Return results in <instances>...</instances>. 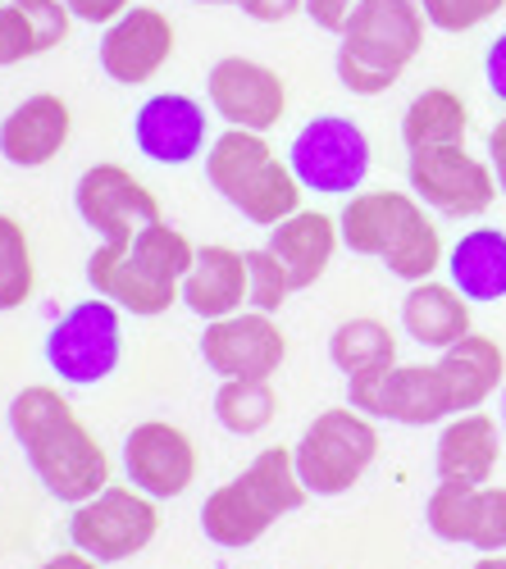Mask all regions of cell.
<instances>
[{
  "label": "cell",
  "mask_w": 506,
  "mask_h": 569,
  "mask_svg": "<svg viewBox=\"0 0 506 569\" xmlns=\"http://www.w3.org/2000/svg\"><path fill=\"white\" fill-rule=\"evenodd\" d=\"M447 282L470 306L506 301V228L479 223L456 237L447 251Z\"/></svg>",
  "instance_id": "cell-25"
},
{
  "label": "cell",
  "mask_w": 506,
  "mask_h": 569,
  "mask_svg": "<svg viewBox=\"0 0 506 569\" xmlns=\"http://www.w3.org/2000/svg\"><path fill=\"white\" fill-rule=\"evenodd\" d=\"M497 460H502V419L497 415H488V410L452 415L438 429V447H434L438 483L488 488V479L497 473Z\"/></svg>",
  "instance_id": "cell-20"
},
{
  "label": "cell",
  "mask_w": 506,
  "mask_h": 569,
  "mask_svg": "<svg viewBox=\"0 0 506 569\" xmlns=\"http://www.w3.org/2000/svg\"><path fill=\"white\" fill-rule=\"evenodd\" d=\"M41 356L69 388L106 383L123 360V310L106 297H87V301L69 306L51 323Z\"/></svg>",
  "instance_id": "cell-9"
},
{
  "label": "cell",
  "mask_w": 506,
  "mask_h": 569,
  "mask_svg": "<svg viewBox=\"0 0 506 569\" xmlns=\"http://www.w3.org/2000/svg\"><path fill=\"white\" fill-rule=\"evenodd\" d=\"M37 56H46V46L37 37L28 6L23 0H6V6H0V69H14V64L37 60Z\"/></svg>",
  "instance_id": "cell-33"
},
{
  "label": "cell",
  "mask_w": 506,
  "mask_h": 569,
  "mask_svg": "<svg viewBox=\"0 0 506 569\" xmlns=\"http://www.w3.org/2000/svg\"><path fill=\"white\" fill-rule=\"evenodd\" d=\"M178 32L165 10L156 6H132L123 19H115L101 37V69L119 87H142L173 60Z\"/></svg>",
  "instance_id": "cell-18"
},
{
  "label": "cell",
  "mask_w": 506,
  "mask_h": 569,
  "mask_svg": "<svg viewBox=\"0 0 506 569\" xmlns=\"http://www.w3.org/2000/svg\"><path fill=\"white\" fill-rule=\"evenodd\" d=\"M356 6H360V0H306V14H310L315 28L343 37V28H347V19H351Z\"/></svg>",
  "instance_id": "cell-37"
},
{
  "label": "cell",
  "mask_w": 506,
  "mask_h": 569,
  "mask_svg": "<svg viewBox=\"0 0 506 569\" xmlns=\"http://www.w3.org/2000/svg\"><path fill=\"white\" fill-rule=\"evenodd\" d=\"M73 210L78 219L101 237V242H132L147 223H160V201L151 187L137 178L128 164L101 160L87 164L73 182Z\"/></svg>",
  "instance_id": "cell-13"
},
{
  "label": "cell",
  "mask_w": 506,
  "mask_h": 569,
  "mask_svg": "<svg viewBox=\"0 0 506 569\" xmlns=\"http://www.w3.org/2000/svg\"><path fill=\"white\" fill-rule=\"evenodd\" d=\"M274 256H279V264L288 269L292 278V288L306 292L315 288L319 278L329 273L338 247H343V237H338V214H325V210H297L288 214L284 223H274L269 228V242H265Z\"/></svg>",
  "instance_id": "cell-21"
},
{
  "label": "cell",
  "mask_w": 506,
  "mask_h": 569,
  "mask_svg": "<svg viewBox=\"0 0 506 569\" xmlns=\"http://www.w3.org/2000/svg\"><path fill=\"white\" fill-rule=\"evenodd\" d=\"M288 164L315 197H356L375 164L370 132L347 114H315L297 128Z\"/></svg>",
  "instance_id": "cell-8"
},
{
  "label": "cell",
  "mask_w": 506,
  "mask_h": 569,
  "mask_svg": "<svg viewBox=\"0 0 506 569\" xmlns=\"http://www.w3.org/2000/svg\"><path fill=\"white\" fill-rule=\"evenodd\" d=\"M192 6H242V0H192Z\"/></svg>",
  "instance_id": "cell-43"
},
{
  "label": "cell",
  "mask_w": 506,
  "mask_h": 569,
  "mask_svg": "<svg viewBox=\"0 0 506 569\" xmlns=\"http://www.w3.org/2000/svg\"><path fill=\"white\" fill-rule=\"evenodd\" d=\"M160 533V510L147 492L137 488H101L69 515V542L73 551L91 556L97 565H119L151 547Z\"/></svg>",
  "instance_id": "cell-12"
},
{
  "label": "cell",
  "mask_w": 506,
  "mask_h": 569,
  "mask_svg": "<svg viewBox=\"0 0 506 569\" xmlns=\"http://www.w3.org/2000/svg\"><path fill=\"white\" fill-rule=\"evenodd\" d=\"M292 456L310 497H343L370 473L379 456V429L370 415H360L351 406H334L306 423Z\"/></svg>",
  "instance_id": "cell-7"
},
{
  "label": "cell",
  "mask_w": 506,
  "mask_h": 569,
  "mask_svg": "<svg viewBox=\"0 0 506 569\" xmlns=\"http://www.w3.org/2000/svg\"><path fill=\"white\" fill-rule=\"evenodd\" d=\"M37 569H101L91 556H82V551H60V556H51L46 565H37Z\"/></svg>",
  "instance_id": "cell-40"
},
{
  "label": "cell",
  "mask_w": 506,
  "mask_h": 569,
  "mask_svg": "<svg viewBox=\"0 0 506 569\" xmlns=\"http://www.w3.org/2000/svg\"><path fill=\"white\" fill-rule=\"evenodd\" d=\"M182 306L201 323L247 310V251L224 247V242L197 247V260L188 278H182Z\"/></svg>",
  "instance_id": "cell-22"
},
{
  "label": "cell",
  "mask_w": 506,
  "mask_h": 569,
  "mask_svg": "<svg viewBox=\"0 0 506 569\" xmlns=\"http://www.w3.org/2000/svg\"><path fill=\"white\" fill-rule=\"evenodd\" d=\"M37 292L32 237L14 214H0V315L23 310Z\"/></svg>",
  "instance_id": "cell-29"
},
{
  "label": "cell",
  "mask_w": 506,
  "mask_h": 569,
  "mask_svg": "<svg viewBox=\"0 0 506 569\" xmlns=\"http://www.w3.org/2000/svg\"><path fill=\"white\" fill-rule=\"evenodd\" d=\"M197 260V242L169 219L147 223L132 242H101L87 256V288L123 315L160 319L182 301V278Z\"/></svg>",
  "instance_id": "cell-2"
},
{
  "label": "cell",
  "mask_w": 506,
  "mask_h": 569,
  "mask_svg": "<svg viewBox=\"0 0 506 569\" xmlns=\"http://www.w3.org/2000/svg\"><path fill=\"white\" fill-rule=\"evenodd\" d=\"M406 192L443 219H479L502 197L488 160L466 147H425L406 151Z\"/></svg>",
  "instance_id": "cell-10"
},
{
  "label": "cell",
  "mask_w": 506,
  "mask_h": 569,
  "mask_svg": "<svg viewBox=\"0 0 506 569\" xmlns=\"http://www.w3.org/2000/svg\"><path fill=\"white\" fill-rule=\"evenodd\" d=\"M470 547L479 556L506 551V488H484V497H479V525H475Z\"/></svg>",
  "instance_id": "cell-34"
},
{
  "label": "cell",
  "mask_w": 506,
  "mask_h": 569,
  "mask_svg": "<svg viewBox=\"0 0 506 569\" xmlns=\"http://www.w3.org/2000/svg\"><path fill=\"white\" fill-rule=\"evenodd\" d=\"M65 10L73 14V23L110 28L115 19H123V14L132 10V0H65Z\"/></svg>",
  "instance_id": "cell-35"
},
{
  "label": "cell",
  "mask_w": 506,
  "mask_h": 569,
  "mask_svg": "<svg viewBox=\"0 0 506 569\" xmlns=\"http://www.w3.org/2000/svg\"><path fill=\"white\" fill-rule=\"evenodd\" d=\"M470 569H506V551H493V556H479Z\"/></svg>",
  "instance_id": "cell-41"
},
{
  "label": "cell",
  "mask_w": 506,
  "mask_h": 569,
  "mask_svg": "<svg viewBox=\"0 0 506 569\" xmlns=\"http://www.w3.org/2000/svg\"><path fill=\"white\" fill-rule=\"evenodd\" d=\"M347 406L370 415V419H393L406 429H434L447 423L452 392L443 383L438 365H384V369H365L347 378Z\"/></svg>",
  "instance_id": "cell-11"
},
{
  "label": "cell",
  "mask_w": 506,
  "mask_h": 569,
  "mask_svg": "<svg viewBox=\"0 0 506 569\" xmlns=\"http://www.w3.org/2000/svg\"><path fill=\"white\" fill-rule=\"evenodd\" d=\"M497 419H502V433H506V383H502V392H497Z\"/></svg>",
  "instance_id": "cell-42"
},
{
  "label": "cell",
  "mask_w": 506,
  "mask_h": 569,
  "mask_svg": "<svg viewBox=\"0 0 506 569\" xmlns=\"http://www.w3.org/2000/svg\"><path fill=\"white\" fill-rule=\"evenodd\" d=\"M425 23L434 32H447V37H462V32H475L484 23H493L502 10H506V0H416Z\"/></svg>",
  "instance_id": "cell-32"
},
{
  "label": "cell",
  "mask_w": 506,
  "mask_h": 569,
  "mask_svg": "<svg viewBox=\"0 0 506 569\" xmlns=\"http://www.w3.org/2000/svg\"><path fill=\"white\" fill-rule=\"evenodd\" d=\"M306 501L310 492L297 473V456L288 447H265L238 479L219 483L201 501V533L215 547L242 551L256 547L284 515H297Z\"/></svg>",
  "instance_id": "cell-4"
},
{
  "label": "cell",
  "mask_w": 506,
  "mask_h": 569,
  "mask_svg": "<svg viewBox=\"0 0 506 569\" xmlns=\"http://www.w3.org/2000/svg\"><path fill=\"white\" fill-rule=\"evenodd\" d=\"M338 237L351 256H375L393 278L425 282L447 264L434 210L401 187H360L338 210Z\"/></svg>",
  "instance_id": "cell-3"
},
{
  "label": "cell",
  "mask_w": 506,
  "mask_h": 569,
  "mask_svg": "<svg viewBox=\"0 0 506 569\" xmlns=\"http://www.w3.org/2000/svg\"><path fill=\"white\" fill-rule=\"evenodd\" d=\"M470 301L452 288V282L425 278V282H410V292L401 297V328L416 347L429 351H447L462 338L475 333V319H470Z\"/></svg>",
  "instance_id": "cell-23"
},
{
  "label": "cell",
  "mask_w": 506,
  "mask_h": 569,
  "mask_svg": "<svg viewBox=\"0 0 506 569\" xmlns=\"http://www.w3.org/2000/svg\"><path fill=\"white\" fill-rule=\"evenodd\" d=\"M470 137V106L462 91L452 87H425L420 97H410L401 114V147L425 151V147H466Z\"/></svg>",
  "instance_id": "cell-26"
},
{
  "label": "cell",
  "mask_w": 506,
  "mask_h": 569,
  "mask_svg": "<svg viewBox=\"0 0 506 569\" xmlns=\"http://www.w3.org/2000/svg\"><path fill=\"white\" fill-rule=\"evenodd\" d=\"M484 87H488V97L506 110V32H497L488 41V51H484Z\"/></svg>",
  "instance_id": "cell-36"
},
{
  "label": "cell",
  "mask_w": 506,
  "mask_h": 569,
  "mask_svg": "<svg viewBox=\"0 0 506 569\" xmlns=\"http://www.w3.org/2000/svg\"><path fill=\"white\" fill-rule=\"evenodd\" d=\"M206 182L234 206L247 223L274 228L301 210V192L292 164L269 147L265 132L224 128L206 147Z\"/></svg>",
  "instance_id": "cell-6"
},
{
  "label": "cell",
  "mask_w": 506,
  "mask_h": 569,
  "mask_svg": "<svg viewBox=\"0 0 506 569\" xmlns=\"http://www.w3.org/2000/svg\"><path fill=\"white\" fill-rule=\"evenodd\" d=\"M329 360L351 378V373H365V369H384V365H397V333L375 319V315H356V319H343L329 338Z\"/></svg>",
  "instance_id": "cell-27"
},
{
  "label": "cell",
  "mask_w": 506,
  "mask_h": 569,
  "mask_svg": "<svg viewBox=\"0 0 506 569\" xmlns=\"http://www.w3.org/2000/svg\"><path fill=\"white\" fill-rule=\"evenodd\" d=\"M497 173V187H502V197H506V114L488 128V156H484Z\"/></svg>",
  "instance_id": "cell-39"
},
{
  "label": "cell",
  "mask_w": 506,
  "mask_h": 569,
  "mask_svg": "<svg viewBox=\"0 0 506 569\" xmlns=\"http://www.w3.org/2000/svg\"><path fill=\"white\" fill-rule=\"evenodd\" d=\"M438 369H443V383L452 392V410L470 415V410H484L502 392V383H506V351H502L497 338L470 333L456 347L438 351Z\"/></svg>",
  "instance_id": "cell-24"
},
{
  "label": "cell",
  "mask_w": 506,
  "mask_h": 569,
  "mask_svg": "<svg viewBox=\"0 0 506 569\" xmlns=\"http://www.w3.org/2000/svg\"><path fill=\"white\" fill-rule=\"evenodd\" d=\"M292 278L288 269L279 264V256H274L269 247H256L247 251V306L251 310H265V315H279L292 297Z\"/></svg>",
  "instance_id": "cell-31"
},
{
  "label": "cell",
  "mask_w": 506,
  "mask_h": 569,
  "mask_svg": "<svg viewBox=\"0 0 506 569\" xmlns=\"http://www.w3.org/2000/svg\"><path fill=\"white\" fill-rule=\"evenodd\" d=\"M201 360L219 378H260L269 383L288 365V333L265 310H238L201 328Z\"/></svg>",
  "instance_id": "cell-15"
},
{
  "label": "cell",
  "mask_w": 506,
  "mask_h": 569,
  "mask_svg": "<svg viewBox=\"0 0 506 569\" xmlns=\"http://www.w3.org/2000/svg\"><path fill=\"white\" fill-rule=\"evenodd\" d=\"M73 137V110L56 91H32L0 119V160L14 169H46Z\"/></svg>",
  "instance_id": "cell-19"
},
{
  "label": "cell",
  "mask_w": 506,
  "mask_h": 569,
  "mask_svg": "<svg viewBox=\"0 0 506 569\" xmlns=\"http://www.w3.org/2000/svg\"><path fill=\"white\" fill-rule=\"evenodd\" d=\"M425 37L429 23L416 0H360L338 37L334 73L351 97H384L416 64Z\"/></svg>",
  "instance_id": "cell-5"
},
{
  "label": "cell",
  "mask_w": 506,
  "mask_h": 569,
  "mask_svg": "<svg viewBox=\"0 0 506 569\" xmlns=\"http://www.w3.org/2000/svg\"><path fill=\"white\" fill-rule=\"evenodd\" d=\"M206 101L228 128L274 132L288 114V82L251 56H224L206 73Z\"/></svg>",
  "instance_id": "cell-14"
},
{
  "label": "cell",
  "mask_w": 506,
  "mask_h": 569,
  "mask_svg": "<svg viewBox=\"0 0 506 569\" xmlns=\"http://www.w3.org/2000/svg\"><path fill=\"white\" fill-rule=\"evenodd\" d=\"M123 473L151 501H173L197 479V447L169 419H147L123 438Z\"/></svg>",
  "instance_id": "cell-17"
},
{
  "label": "cell",
  "mask_w": 506,
  "mask_h": 569,
  "mask_svg": "<svg viewBox=\"0 0 506 569\" xmlns=\"http://www.w3.org/2000/svg\"><path fill=\"white\" fill-rule=\"evenodd\" d=\"M479 497H484V488H470V483H438L425 506L434 538H443L452 547H470L475 525H479Z\"/></svg>",
  "instance_id": "cell-30"
},
{
  "label": "cell",
  "mask_w": 506,
  "mask_h": 569,
  "mask_svg": "<svg viewBox=\"0 0 506 569\" xmlns=\"http://www.w3.org/2000/svg\"><path fill=\"white\" fill-rule=\"evenodd\" d=\"M274 415H279V392L260 383V378H224L215 392V419H219V429L234 438L265 433Z\"/></svg>",
  "instance_id": "cell-28"
},
{
  "label": "cell",
  "mask_w": 506,
  "mask_h": 569,
  "mask_svg": "<svg viewBox=\"0 0 506 569\" xmlns=\"http://www.w3.org/2000/svg\"><path fill=\"white\" fill-rule=\"evenodd\" d=\"M10 433L23 447L41 488L56 501L82 506L87 497L110 488V456L73 415L60 388H46V383L19 388V397L10 401Z\"/></svg>",
  "instance_id": "cell-1"
},
{
  "label": "cell",
  "mask_w": 506,
  "mask_h": 569,
  "mask_svg": "<svg viewBox=\"0 0 506 569\" xmlns=\"http://www.w3.org/2000/svg\"><path fill=\"white\" fill-rule=\"evenodd\" d=\"M238 10L256 23H288L292 14H306V0H242Z\"/></svg>",
  "instance_id": "cell-38"
},
{
  "label": "cell",
  "mask_w": 506,
  "mask_h": 569,
  "mask_svg": "<svg viewBox=\"0 0 506 569\" xmlns=\"http://www.w3.org/2000/svg\"><path fill=\"white\" fill-rule=\"evenodd\" d=\"M132 141L151 164H192L210 147V110L188 91H156L132 114Z\"/></svg>",
  "instance_id": "cell-16"
}]
</instances>
